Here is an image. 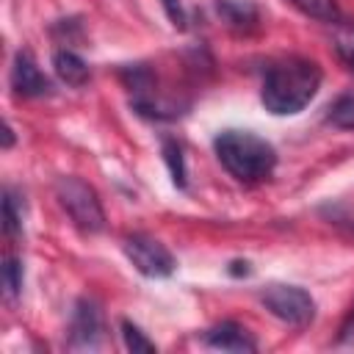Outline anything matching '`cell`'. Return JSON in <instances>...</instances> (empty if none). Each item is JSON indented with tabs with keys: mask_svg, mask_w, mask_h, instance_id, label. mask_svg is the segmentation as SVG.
<instances>
[{
	"mask_svg": "<svg viewBox=\"0 0 354 354\" xmlns=\"http://www.w3.org/2000/svg\"><path fill=\"white\" fill-rule=\"evenodd\" d=\"M321 66L301 55L274 61L260 86V102L274 116H293L304 111L321 88Z\"/></svg>",
	"mask_w": 354,
	"mask_h": 354,
	"instance_id": "1",
	"label": "cell"
},
{
	"mask_svg": "<svg viewBox=\"0 0 354 354\" xmlns=\"http://www.w3.org/2000/svg\"><path fill=\"white\" fill-rule=\"evenodd\" d=\"M218 163L243 185L263 183L277 169V149L252 130H221L213 138Z\"/></svg>",
	"mask_w": 354,
	"mask_h": 354,
	"instance_id": "2",
	"label": "cell"
},
{
	"mask_svg": "<svg viewBox=\"0 0 354 354\" xmlns=\"http://www.w3.org/2000/svg\"><path fill=\"white\" fill-rule=\"evenodd\" d=\"M55 196H58V205L66 210V216L72 218V224L80 230V232H102L105 230V210H102V202L97 196V191L83 183L80 177H72V174H64L55 180Z\"/></svg>",
	"mask_w": 354,
	"mask_h": 354,
	"instance_id": "3",
	"label": "cell"
},
{
	"mask_svg": "<svg viewBox=\"0 0 354 354\" xmlns=\"http://www.w3.org/2000/svg\"><path fill=\"white\" fill-rule=\"evenodd\" d=\"M260 301L274 318L290 326H307L315 318V299L299 285L274 282L260 290Z\"/></svg>",
	"mask_w": 354,
	"mask_h": 354,
	"instance_id": "4",
	"label": "cell"
},
{
	"mask_svg": "<svg viewBox=\"0 0 354 354\" xmlns=\"http://www.w3.org/2000/svg\"><path fill=\"white\" fill-rule=\"evenodd\" d=\"M127 260L136 266L138 274L149 277V279H163V277H171L174 268H177V260L174 254L152 235H144V232H133L124 238L122 243Z\"/></svg>",
	"mask_w": 354,
	"mask_h": 354,
	"instance_id": "5",
	"label": "cell"
},
{
	"mask_svg": "<svg viewBox=\"0 0 354 354\" xmlns=\"http://www.w3.org/2000/svg\"><path fill=\"white\" fill-rule=\"evenodd\" d=\"M105 337V315L97 299L80 296L75 301L72 318H69V335H66V348L72 351H94L102 346Z\"/></svg>",
	"mask_w": 354,
	"mask_h": 354,
	"instance_id": "6",
	"label": "cell"
},
{
	"mask_svg": "<svg viewBox=\"0 0 354 354\" xmlns=\"http://www.w3.org/2000/svg\"><path fill=\"white\" fill-rule=\"evenodd\" d=\"M11 88L19 97H44V94L53 91L50 77L39 69L36 58L28 50H19L14 55V64H11Z\"/></svg>",
	"mask_w": 354,
	"mask_h": 354,
	"instance_id": "7",
	"label": "cell"
},
{
	"mask_svg": "<svg viewBox=\"0 0 354 354\" xmlns=\"http://www.w3.org/2000/svg\"><path fill=\"white\" fill-rule=\"evenodd\" d=\"M205 346L218 348V351H257V340L252 337V332H246V326H241L238 321H221L216 326H210L202 335Z\"/></svg>",
	"mask_w": 354,
	"mask_h": 354,
	"instance_id": "8",
	"label": "cell"
},
{
	"mask_svg": "<svg viewBox=\"0 0 354 354\" xmlns=\"http://www.w3.org/2000/svg\"><path fill=\"white\" fill-rule=\"evenodd\" d=\"M53 69H55V75L66 86H75V88L83 86V83H88V77H91L88 64L75 50H55L53 53Z\"/></svg>",
	"mask_w": 354,
	"mask_h": 354,
	"instance_id": "9",
	"label": "cell"
},
{
	"mask_svg": "<svg viewBox=\"0 0 354 354\" xmlns=\"http://www.w3.org/2000/svg\"><path fill=\"white\" fill-rule=\"evenodd\" d=\"M216 11L235 30H252L257 25V19H260L257 6L249 3V0H218L216 3Z\"/></svg>",
	"mask_w": 354,
	"mask_h": 354,
	"instance_id": "10",
	"label": "cell"
},
{
	"mask_svg": "<svg viewBox=\"0 0 354 354\" xmlns=\"http://www.w3.org/2000/svg\"><path fill=\"white\" fill-rule=\"evenodd\" d=\"M290 3H293L304 17L318 19V22H326V25H337V22L343 19L337 0H290Z\"/></svg>",
	"mask_w": 354,
	"mask_h": 354,
	"instance_id": "11",
	"label": "cell"
},
{
	"mask_svg": "<svg viewBox=\"0 0 354 354\" xmlns=\"http://www.w3.org/2000/svg\"><path fill=\"white\" fill-rule=\"evenodd\" d=\"M22 196L14 191V188H6L3 191V230L8 238L19 235L22 232Z\"/></svg>",
	"mask_w": 354,
	"mask_h": 354,
	"instance_id": "12",
	"label": "cell"
},
{
	"mask_svg": "<svg viewBox=\"0 0 354 354\" xmlns=\"http://www.w3.org/2000/svg\"><path fill=\"white\" fill-rule=\"evenodd\" d=\"M329 124L340 127V130H354V94H340L324 116Z\"/></svg>",
	"mask_w": 354,
	"mask_h": 354,
	"instance_id": "13",
	"label": "cell"
},
{
	"mask_svg": "<svg viewBox=\"0 0 354 354\" xmlns=\"http://www.w3.org/2000/svg\"><path fill=\"white\" fill-rule=\"evenodd\" d=\"M335 53L354 72V19H340L335 25Z\"/></svg>",
	"mask_w": 354,
	"mask_h": 354,
	"instance_id": "14",
	"label": "cell"
},
{
	"mask_svg": "<svg viewBox=\"0 0 354 354\" xmlns=\"http://www.w3.org/2000/svg\"><path fill=\"white\" fill-rule=\"evenodd\" d=\"M163 158H166L171 183L177 188H185V158H183V147L174 138H163Z\"/></svg>",
	"mask_w": 354,
	"mask_h": 354,
	"instance_id": "15",
	"label": "cell"
},
{
	"mask_svg": "<svg viewBox=\"0 0 354 354\" xmlns=\"http://www.w3.org/2000/svg\"><path fill=\"white\" fill-rule=\"evenodd\" d=\"M122 340H124L127 351H133V354H155L158 351V346L133 321H122Z\"/></svg>",
	"mask_w": 354,
	"mask_h": 354,
	"instance_id": "16",
	"label": "cell"
},
{
	"mask_svg": "<svg viewBox=\"0 0 354 354\" xmlns=\"http://www.w3.org/2000/svg\"><path fill=\"white\" fill-rule=\"evenodd\" d=\"M3 288L8 299H17L22 290V263L14 254H6L3 260Z\"/></svg>",
	"mask_w": 354,
	"mask_h": 354,
	"instance_id": "17",
	"label": "cell"
},
{
	"mask_svg": "<svg viewBox=\"0 0 354 354\" xmlns=\"http://www.w3.org/2000/svg\"><path fill=\"white\" fill-rule=\"evenodd\" d=\"M160 3H163L166 17L171 19V25L180 28V30H185L188 28V17H185V8L180 6V0H160Z\"/></svg>",
	"mask_w": 354,
	"mask_h": 354,
	"instance_id": "18",
	"label": "cell"
},
{
	"mask_svg": "<svg viewBox=\"0 0 354 354\" xmlns=\"http://www.w3.org/2000/svg\"><path fill=\"white\" fill-rule=\"evenodd\" d=\"M337 343H340V346H343V343H351V346H354V307L348 310L346 321L340 324V335H337Z\"/></svg>",
	"mask_w": 354,
	"mask_h": 354,
	"instance_id": "19",
	"label": "cell"
},
{
	"mask_svg": "<svg viewBox=\"0 0 354 354\" xmlns=\"http://www.w3.org/2000/svg\"><path fill=\"white\" fill-rule=\"evenodd\" d=\"M249 271H252V268H249V263H246V260H243V263H241V260L230 263V274H232V277H241V274H243V277H249Z\"/></svg>",
	"mask_w": 354,
	"mask_h": 354,
	"instance_id": "20",
	"label": "cell"
},
{
	"mask_svg": "<svg viewBox=\"0 0 354 354\" xmlns=\"http://www.w3.org/2000/svg\"><path fill=\"white\" fill-rule=\"evenodd\" d=\"M11 144H14V130H11V124L6 122V127H3V147L8 149Z\"/></svg>",
	"mask_w": 354,
	"mask_h": 354,
	"instance_id": "21",
	"label": "cell"
}]
</instances>
